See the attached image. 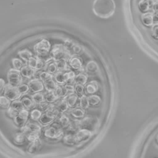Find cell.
I'll list each match as a JSON object with an SVG mask.
<instances>
[{"mask_svg": "<svg viewBox=\"0 0 158 158\" xmlns=\"http://www.w3.org/2000/svg\"><path fill=\"white\" fill-rule=\"evenodd\" d=\"M92 8L96 15L101 18H108L114 14L115 3L114 0H94Z\"/></svg>", "mask_w": 158, "mask_h": 158, "instance_id": "6da1fadb", "label": "cell"}, {"mask_svg": "<svg viewBox=\"0 0 158 158\" xmlns=\"http://www.w3.org/2000/svg\"><path fill=\"white\" fill-rule=\"evenodd\" d=\"M52 59L55 61L64 60L69 61L71 58V53L67 46L62 44H56L51 50Z\"/></svg>", "mask_w": 158, "mask_h": 158, "instance_id": "7a4b0ae2", "label": "cell"}, {"mask_svg": "<svg viewBox=\"0 0 158 158\" xmlns=\"http://www.w3.org/2000/svg\"><path fill=\"white\" fill-rule=\"evenodd\" d=\"M78 125L81 128L87 129L93 132L98 129L99 125V121L96 117H86L80 120Z\"/></svg>", "mask_w": 158, "mask_h": 158, "instance_id": "3957f363", "label": "cell"}, {"mask_svg": "<svg viewBox=\"0 0 158 158\" xmlns=\"http://www.w3.org/2000/svg\"><path fill=\"white\" fill-rule=\"evenodd\" d=\"M75 73L73 71L69 72H58L55 75V80L57 83L60 85H64L66 83L70 84L74 81L75 77Z\"/></svg>", "mask_w": 158, "mask_h": 158, "instance_id": "277c9868", "label": "cell"}, {"mask_svg": "<svg viewBox=\"0 0 158 158\" xmlns=\"http://www.w3.org/2000/svg\"><path fill=\"white\" fill-rule=\"evenodd\" d=\"M9 84L14 86H19L22 81V77L19 70L15 69H10L7 75Z\"/></svg>", "mask_w": 158, "mask_h": 158, "instance_id": "5b68a950", "label": "cell"}, {"mask_svg": "<svg viewBox=\"0 0 158 158\" xmlns=\"http://www.w3.org/2000/svg\"><path fill=\"white\" fill-rule=\"evenodd\" d=\"M63 134L62 127L59 124H53L51 126L47 127L44 135V136L50 139H56L60 137Z\"/></svg>", "mask_w": 158, "mask_h": 158, "instance_id": "8992f818", "label": "cell"}, {"mask_svg": "<svg viewBox=\"0 0 158 158\" xmlns=\"http://www.w3.org/2000/svg\"><path fill=\"white\" fill-rule=\"evenodd\" d=\"M51 49V44L47 39H43L34 46L35 52L41 56H44L48 54Z\"/></svg>", "mask_w": 158, "mask_h": 158, "instance_id": "52a82bcc", "label": "cell"}, {"mask_svg": "<svg viewBox=\"0 0 158 158\" xmlns=\"http://www.w3.org/2000/svg\"><path fill=\"white\" fill-rule=\"evenodd\" d=\"M4 95L10 101H15L18 99L21 94L20 93L18 88L8 84L4 88Z\"/></svg>", "mask_w": 158, "mask_h": 158, "instance_id": "ba28073f", "label": "cell"}, {"mask_svg": "<svg viewBox=\"0 0 158 158\" xmlns=\"http://www.w3.org/2000/svg\"><path fill=\"white\" fill-rule=\"evenodd\" d=\"M21 131L24 135H26L27 136V135L33 132L41 131V127L40 125L35 123L29 122L22 127Z\"/></svg>", "mask_w": 158, "mask_h": 158, "instance_id": "9c48e42d", "label": "cell"}, {"mask_svg": "<svg viewBox=\"0 0 158 158\" xmlns=\"http://www.w3.org/2000/svg\"><path fill=\"white\" fill-rule=\"evenodd\" d=\"M28 117V112L26 109L21 110L14 118L15 123L19 126H23L27 121Z\"/></svg>", "mask_w": 158, "mask_h": 158, "instance_id": "30bf717a", "label": "cell"}, {"mask_svg": "<svg viewBox=\"0 0 158 158\" xmlns=\"http://www.w3.org/2000/svg\"><path fill=\"white\" fill-rule=\"evenodd\" d=\"M28 86L34 93H38L44 89V85L42 81L38 78L31 79L28 82Z\"/></svg>", "mask_w": 158, "mask_h": 158, "instance_id": "8fae6325", "label": "cell"}, {"mask_svg": "<svg viewBox=\"0 0 158 158\" xmlns=\"http://www.w3.org/2000/svg\"><path fill=\"white\" fill-rule=\"evenodd\" d=\"M93 132L89 130L81 128L75 135L77 142L83 141L88 139L92 136Z\"/></svg>", "mask_w": 158, "mask_h": 158, "instance_id": "7c38bea8", "label": "cell"}, {"mask_svg": "<svg viewBox=\"0 0 158 158\" xmlns=\"http://www.w3.org/2000/svg\"><path fill=\"white\" fill-rule=\"evenodd\" d=\"M141 19L143 23L147 27H150L153 25V14L151 12L143 13L141 16Z\"/></svg>", "mask_w": 158, "mask_h": 158, "instance_id": "4fadbf2b", "label": "cell"}, {"mask_svg": "<svg viewBox=\"0 0 158 158\" xmlns=\"http://www.w3.org/2000/svg\"><path fill=\"white\" fill-rule=\"evenodd\" d=\"M151 5L153 6L152 0H140L138 2V7L143 13L147 12L149 10Z\"/></svg>", "mask_w": 158, "mask_h": 158, "instance_id": "5bb4252c", "label": "cell"}, {"mask_svg": "<svg viewBox=\"0 0 158 158\" xmlns=\"http://www.w3.org/2000/svg\"><path fill=\"white\" fill-rule=\"evenodd\" d=\"M99 66L94 60L89 61L86 66V70L88 73L94 74L99 71Z\"/></svg>", "mask_w": 158, "mask_h": 158, "instance_id": "9a60e30c", "label": "cell"}, {"mask_svg": "<svg viewBox=\"0 0 158 158\" xmlns=\"http://www.w3.org/2000/svg\"><path fill=\"white\" fill-rule=\"evenodd\" d=\"M70 65L74 69L78 70H81L82 67V62L80 58L77 57H71L69 60Z\"/></svg>", "mask_w": 158, "mask_h": 158, "instance_id": "2e32d148", "label": "cell"}, {"mask_svg": "<svg viewBox=\"0 0 158 158\" xmlns=\"http://www.w3.org/2000/svg\"><path fill=\"white\" fill-rule=\"evenodd\" d=\"M20 73L22 76L25 78H30L35 73V69H32L29 65H25L22 67L20 69Z\"/></svg>", "mask_w": 158, "mask_h": 158, "instance_id": "e0dca14e", "label": "cell"}, {"mask_svg": "<svg viewBox=\"0 0 158 158\" xmlns=\"http://www.w3.org/2000/svg\"><path fill=\"white\" fill-rule=\"evenodd\" d=\"M99 83L96 81H91L86 86V92L88 94H94L99 89Z\"/></svg>", "mask_w": 158, "mask_h": 158, "instance_id": "ac0fdd59", "label": "cell"}, {"mask_svg": "<svg viewBox=\"0 0 158 158\" xmlns=\"http://www.w3.org/2000/svg\"><path fill=\"white\" fill-rule=\"evenodd\" d=\"M65 99L67 101L68 106L70 107H73L77 104V102L78 100V96H77V94L74 93H71V94H69V95H68Z\"/></svg>", "mask_w": 158, "mask_h": 158, "instance_id": "d6986e66", "label": "cell"}, {"mask_svg": "<svg viewBox=\"0 0 158 158\" xmlns=\"http://www.w3.org/2000/svg\"><path fill=\"white\" fill-rule=\"evenodd\" d=\"M18 54L25 61L28 62L30 59L32 57V53L30 51H29L28 49H24L22 50H20L18 52Z\"/></svg>", "mask_w": 158, "mask_h": 158, "instance_id": "ffe728a7", "label": "cell"}, {"mask_svg": "<svg viewBox=\"0 0 158 158\" xmlns=\"http://www.w3.org/2000/svg\"><path fill=\"white\" fill-rule=\"evenodd\" d=\"M44 85H45V88H46V90L48 92L54 91L57 87V84L52 80V78H50L49 80H48L47 81H44Z\"/></svg>", "mask_w": 158, "mask_h": 158, "instance_id": "44dd1931", "label": "cell"}, {"mask_svg": "<svg viewBox=\"0 0 158 158\" xmlns=\"http://www.w3.org/2000/svg\"><path fill=\"white\" fill-rule=\"evenodd\" d=\"M87 79H88V77L85 74L79 73L75 76L74 81L76 83V84L83 85L86 83Z\"/></svg>", "mask_w": 158, "mask_h": 158, "instance_id": "7402d4cb", "label": "cell"}, {"mask_svg": "<svg viewBox=\"0 0 158 158\" xmlns=\"http://www.w3.org/2000/svg\"><path fill=\"white\" fill-rule=\"evenodd\" d=\"M70 114L74 118H81L83 117L85 115V111L84 110L80 108H75L71 109Z\"/></svg>", "mask_w": 158, "mask_h": 158, "instance_id": "603a6c76", "label": "cell"}, {"mask_svg": "<svg viewBox=\"0 0 158 158\" xmlns=\"http://www.w3.org/2000/svg\"><path fill=\"white\" fill-rule=\"evenodd\" d=\"M41 146V143L39 139H37L35 141H33L32 143L30 144L29 148H28V151L31 153H34L36 151H38Z\"/></svg>", "mask_w": 158, "mask_h": 158, "instance_id": "cb8c5ba5", "label": "cell"}, {"mask_svg": "<svg viewBox=\"0 0 158 158\" xmlns=\"http://www.w3.org/2000/svg\"><path fill=\"white\" fill-rule=\"evenodd\" d=\"M14 141L17 144H23L25 141V136L23 133H17L14 135Z\"/></svg>", "mask_w": 158, "mask_h": 158, "instance_id": "d4e9b609", "label": "cell"}, {"mask_svg": "<svg viewBox=\"0 0 158 158\" xmlns=\"http://www.w3.org/2000/svg\"><path fill=\"white\" fill-rule=\"evenodd\" d=\"M63 140H64V142L68 145H73L77 142L75 138V135H73L71 134L65 135L64 137Z\"/></svg>", "mask_w": 158, "mask_h": 158, "instance_id": "484cf974", "label": "cell"}, {"mask_svg": "<svg viewBox=\"0 0 158 158\" xmlns=\"http://www.w3.org/2000/svg\"><path fill=\"white\" fill-rule=\"evenodd\" d=\"M31 98L34 102L36 104H40L44 102L45 99L44 96L43 95V94L41 93H36L35 94L31 96Z\"/></svg>", "mask_w": 158, "mask_h": 158, "instance_id": "4316f807", "label": "cell"}, {"mask_svg": "<svg viewBox=\"0 0 158 158\" xmlns=\"http://www.w3.org/2000/svg\"><path fill=\"white\" fill-rule=\"evenodd\" d=\"M22 102L24 105V106L27 108L28 109H32L35 106V102L34 101L27 97H24L22 99Z\"/></svg>", "mask_w": 158, "mask_h": 158, "instance_id": "83f0119b", "label": "cell"}, {"mask_svg": "<svg viewBox=\"0 0 158 158\" xmlns=\"http://www.w3.org/2000/svg\"><path fill=\"white\" fill-rule=\"evenodd\" d=\"M59 123L62 127H67L70 125V120L67 116L63 114L59 118Z\"/></svg>", "mask_w": 158, "mask_h": 158, "instance_id": "f1b7e54d", "label": "cell"}, {"mask_svg": "<svg viewBox=\"0 0 158 158\" xmlns=\"http://www.w3.org/2000/svg\"><path fill=\"white\" fill-rule=\"evenodd\" d=\"M68 104L67 102V101L65 99H64L59 101L57 105H56V108L60 112H65L68 109Z\"/></svg>", "mask_w": 158, "mask_h": 158, "instance_id": "f546056e", "label": "cell"}, {"mask_svg": "<svg viewBox=\"0 0 158 158\" xmlns=\"http://www.w3.org/2000/svg\"><path fill=\"white\" fill-rule=\"evenodd\" d=\"M89 104L92 106L98 105L101 102V98L96 94H93L88 98Z\"/></svg>", "mask_w": 158, "mask_h": 158, "instance_id": "4dcf8cb0", "label": "cell"}, {"mask_svg": "<svg viewBox=\"0 0 158 158\" xmlns=\"http://www.w3.org/2000/svg\"><path fill=\"white\" fill-rule=\"evenodd\" d=\"M80 106L82 109H87L89 106L88 98H87L85 94L82 95L80 98Z\"/></svg>", "mask_w": 158, "mask_h": 158, "instance_id": "1f68e13d", "label": "cell"}, {"mask_svg": "<svg viewBox=\"0 0 158 158\" xmlns=\"http://www.w3.org/2000/svg\"><path fill=\"white\" fill-rule=\"evenodd\" d=\"M59 98L56 95L54 91H50L46 94L45 96V99L48 102H55Z\"/></svg>", "mask_w": 158, "mask_h": 158, "instance_id": "d6a6232c", "label": "cell"}, {"mask_svg": "<svg viewBox=\"0 0 158 158\" xmlns=\"http://www.w3.org/2000/svg\"><path fill=\"white\" fill-rule=\"evenodd\" d=\"M10 100L6 96H0V107L7 109L10 106Z\"/></svg>", "mask_w": 158, "mask_h": 158, "instance_id": "836d02e7", "label": "cell"}, {"mask_svg": "<svg viewBox=\"0 0 158 158\" xmlns=\"http://www.w3.org/2000/svg\"><path fill=\"white\" fill-rule=\"evenodd\" d=\"M12 108H14V109H15L16 110H17L18 112H20L21 110L23 109V104L22 102V101H18V100H15L12 102V103L11 104L10 106Z\"/></svg>", "mask_w": 158, "mask_h": 158, "instance_id": "e575fe53", "label": "cell"}, {"mask_svg": "<svg viewBox=\"0 0 158 158\" xmlns=\"http://www.w3.org/2000/svg\"><path fill=\"white\" fill-rule=\"evenodd\" d=\"M56 65L57 67V69L59 70H69V67H68V65L67 64V61L64 60H60L59 61H56Z\"/></svg>", "mask_w": 158, "mask_h": 158, "instance_id": "d590c367", "label": "cell"}, {"mask_svg": "<svg viewBox=\"0 0 158 158\" xmlns=\"http://www.w3.org/2000/svg\"><path fill=\"white\" fill-rule=\"evenodd\" d=\"M41 135V131H36V132H33L31 133L28 135H27V138L30 141H35L37 139H38V138H40Z\"/></svg>", "mask_w": 158, "mask_h": 158, "instance_id": "8d00e7d4", "label": "cell"}, {"mask_svg": "<svg viewBox=\"0 0 158 158\" xmlns=\"http://www.w3.org/2000/svg\"><path fill=\"white\" fill-rule=\"evenodd\" d=\"M57 65H56V62H50L49 63L47 66H46V70L48 71V73H51V74H52L54 73H55L57 70Z\"/></svg>", "mask_w": 158, "mask_h": 158, "instance_id": "74e56055", "label": "cell"}, {"mask_svg": "<svg viewBox=\"0 0 158 158\" xmlns=\"http://www.w3.org/2000/svg\"><path fill=\"white\" fill-rule=\"evenodd\" d=\"M42 115V114H41V112L38 110V109H33L31 113H30V116H31V118L32 120H37L38 119H40L41 118Z\"/></svg>", "mask_w": 158, "mask_h": 158, "instance_id": "f35d334b", "label": "cell"}, {"mask_svg": "<svg viewBox=\"0 0 158 158\" xmlns=\"http://www.w3.org/2000/svg\"><path fill=\"white\" fill-rule=\"evenodd\" d=\"M12 64L13 65L14 69H17V70L21 69V68L22 67V65H23L22 61L20 59H17V58L12 59Z\"/></svg>", "mask_w": 158, "mask_h": 158, "instance_id": "ab89813d", "label": "cell"}, {"mask_svg": "<svg viewBox=\"0 0 158 158\" xmlns=\"http://www.w3.org/2000/svg\"><path fill=\"white\" fill-rule=\"evenodd\" d=\"M38 57L35 56V57H31L30 60H28V65L31 67L32 69H34L36 70V66H37V63H38Z\"/></svg>", "mask_w": 158, "mask_h": 158, "instance_id": "60d3db41", "label": "cell"}, {"mask_svg": "<svg viewBox=\"0 0 158 158\" xmlns=\"http://www.w3.org/2000/svg\"><path fill=\"white\" fill-rule=\"evenodd\" d=\"M40 78L41 80L44 82L50 78H52V76L48 72H43L40 74Z\"/></svg>", "mask_w": 158, "mask_h": 158, "instance_id": "b9f144b4", "label": "cell"}, {"mask_svg": "<svg viewBox=\"0 0 158 158\" xmlns=\"http://www.w3.org/2000/svg\"><path fill=\"white\" fill-rule=\"evenodd\" d=\"M18 89L21 94H25L29 90V86L28 85L26 84H20L19 86H17Z\"/></svg>", "mask_w": 158, "mask_h": 158, "instance_id": "7bdbcfd3", "label": "cell"}, {"mask_svg": "<svg viewBox=\"0 0 158 158\" xmlns=\"http://www.w3.org/2000/svg\"><path fill=\"white\" fill-rule=\"evenodd\" d=\"M19 112H18L17 110L12 108L11 106L9 107L7 110V114L9 115V117H10V118H14V117L15 118Z\"/></svg>", "mask_w": 158, "mask_h": 158, "instance_id": "ee69618b", "label": "cell"}, {"mask_svg": "<svg viewBox=\"0 0 158 158\" xmlns=\"http://www.w3.org/2000/svg\"><path fill=\"white\" fill-rule=\"evenodd\" d=\"M75 90L76 93L81 96L82 95H83V91H84V87L83 85H79V84H76L75 86Z\"/></svg>", "mask_w": 158, "mask_h": 158, "instance_id": "f6af8a7d", "label": "cell"}, {"mask_svg": "<svg viewBox=\"0 0 158 158\" xmlns=\"http://www.w3.org/2000/svg\"><path fill=\"white\" fill-rule=\"evenodd\" d=\"M49 106L50 105H49L47 102H43L39 104V107L43 111H46L49 109Z\"/></svg>", "mask_w": 158, "mask_h": 158, "instance_id": "bcb514c9", "label": "cell"}, {"mask_svg": "<svg viewBox=\"0 0 158 158\" xmlns=\"http://www.w3.org/2000/svg\"><path fill=\"white\" fill-rule=\"evenodd\" d=\"M152 35L154 38L158 39V25H156L153 27L152 29Z\"/></svg>", "mask_w": 158, "mask_h": 158, "instance_id": "7dc6e473", "label": "cell"}, {"mask_svg": "<svg viewBox=\"0 0 158 158\" xmlns=\"http://www.w3.org/2000/svg\"><path fill=\"white\" fill-rule=\"evenodd\" d=\"M44 61L40 59V58H38V63H37V66H36V70H40L42 68H43L44 65Z\"/></svg>", "mask_w": 158, "mask_h": 158, "instance_id": "c3c4849f", "label": "cell"}, {"mask_svg": "<svg viewBox=\"0 0 158 158\" xmlns=\"http://www.w3.org/2000/svg\"><path fill=\"white\" fill-rule=\"evenodd\" d=\"M54 92H55L56 95L58 98L61 97V96H62V86H57V88L56 89V90H55Z\"/></svg>", "mask_w": 158, "mask_h": 158, "instance_id": "681fc988", "label": "cell"}, {"mask_svg": "<svg viewBox=\"0 0 158 158\" xmlns=\"http://www.w3.org/2000/svg\"><path fill=\"white\" fill-rule=\"evenodd\" d=\"M72 48L73 51L75 54L79 53V52H80V51H81V48H80V46H78V45L73 44L72 46Z\"/></svg>", "mask_w": 158, "mask_h": 158, "instance_id": "f907efd6", "label": "cell"}, {"mask_svg": "<svg viewBox=\"0 0 158 158\" xmlns=\"http://www.w3.org/2000/svg\"><path fill=\"white\" fill-rule=\"evenodd\" d=\"M65 86V88H67V89L68 91L72 92V93H73V92H74V91H75V87H74L73 85H70V84H67V85H66Z\"/></svg>", "mask_w": 158, "mask_h": 158, "instance_id": "816d5d0a", "label": "cell"}, {"mask_svg": "<svg viewBox=\"0 0 158 158\" xmlns=\"http://www.w3.org/2000/svg\"><path fill=\"white\" fill-rule=\"evenodd\" d=\"M5 81L2 78H0V93L2 91V90L4 88L5 86Z\"/></svg>", "mask_w": 158, "mask_h": 158, "instance_id": "f5cc1de1", "label": "cell"}, {"mask_svg": "<svg viewBox=\"0 0 158 158\" xmlns=\"http://www.w3.org/2000/svg\"><path fill=\"white\" fill-rule=\"evenodd\" d=\"M153 22L156 23H158V11L153 14Z\"/></svg>", "mask_w": 158, "mask_h": 158, "instance_id": "db71d44e", "label": "cell"}, {"mask_svg": "<svg viewBox=\"0 0 158 158\" xmlns=\"http://www.w3.org/2000/svg\"><path fill=\"white\" fill-rule=\"evenodd\" d=\"M153 9L154 10V11L157 12L158 11V1L156 2L153 4Z\"/></svg>", "mask_w": 158, "mask_h": 158, "instance_id": "11a10c76", "label": "cell"}, {"mask_svg": "<svg viewBox=\"0 0 158 158\" xmlns=\"http://www.w3.org/2000/svg\"><path fill=\"white\" fill-rule=\"evenodd\" d=\"M156 141H157V143H158V135L156 136Z\"/></svg>", "mask_w": 158, "mask_h": 158, "instance_id": "9f6ffc18", "label": "cell"}]
</instances>
